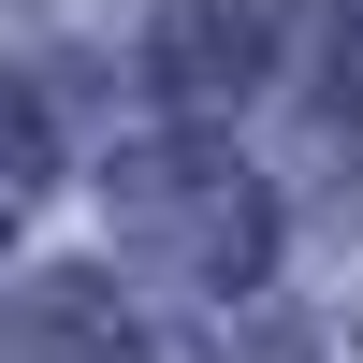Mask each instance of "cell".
Segmentation results:
<instances>
[{
	"label": "cell",
	"mask_w": 363,
	"mask_h": 363,
	"mask_svg": "<svg viewBox=\"0 0 363 363\" xmlns=\"http://www.w3.org/2000/svg\"><path fill=\"white\" fill-rule=\"evenodd\" d=\"M44 145H58V131H44V102H29V87H15V73H0V233H15V218H29V203H44V174H58V160H44Z\"/></svg>",
	"instance_id": "277c9868"
},
{
	"label": "cell",
	"mask_w": 363,
	"mask_h": 363,
	"mask_svg": "<svg viewBox=\"0 0 363 363\" xmlns=\"http://www.w3.org/2000/svg\"><path fill=\"white\" fill-rule=\"evenodd\" d=\"M145 73H160L174 116L247 102V87H262V15H247V0H174V15L145 29Z\"/></svg>",
	"instance_id": "7a4b0ae2"
},
{
	"label": "cell",
	"mask_w": 363,
	"mask_h": 363,
	"mask_svg": "<svg viewBox=\"0 0 363 363\" xmlns=\"http://www.w3.org/2000/svg\"><path fill=\"white\" fill-rule=\"evenodd\" d=\"M320 102L363 116V0H320Z\"/></svg>",
	"instance_id": "5b68a950"
},
{
	"label": "cell",
	"mask_w": 363,
	"mask_h": 363,
	"mask_svg": "<svg viewBox=\"0 0 363 363\" xmlns=\"http://www.w3.org/2000/svg\"><path fill=\"white\" fill-rule=\"evenodd\" d=\"M116 218L145 233V262H174V277H203V291H247L262 262H277V203H262L218 145H131V160H116Z\"/></svg>",
	"instance_id": "6da1fadb"
},
{
	"label": "cell",
	"mask_w": 363,
	"mask_h": 363,
	"mask_svg": "<svg viewBox=\"0 0 363 363\" xmlns=\"http://www.w3.org/2000/svg\"><path fill=\"white\" fill-rule=\"evenodd\" d=\"M0 363H131V306L102 262H58L0 306Z\"/></svg>",
	"instance_id": "3957f363"
}]
</instances>
